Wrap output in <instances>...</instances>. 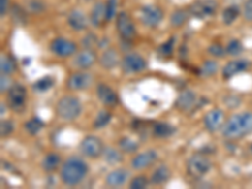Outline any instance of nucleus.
<instances>
[{
	"instance_id": "obj_1",
	"label": "nucleus",
	"mask_w": 252,
	"mask_h": 189,
	"mask_svg": "<svg viewBox=\"0 0 252 189\" xmlns=\"http://www.w3.org/2000/svg\"><path fill=\"white\" fill-rule=\"evenodd\" d=\"M89 174V164L82 158H68L61 168L60 177L63 184L68 187H75L82 183Z\"/></svg>"
},
{
	"instance_id": "obj_2",
	"label": "nucleus",
	"mask_w": 252,
	"mask_h": 189,
	"mask_svg": "<svg viewBox=\"0 0 252 189\" xmlns=\"http://www.w3.org/2000/svg\"><path fill=\"white\" fill-rule=\"evenodd\" d=\"M252 134V112L245 111L233 115L222 127L223 138L228 140H237Z\"/></svg>"
},
{
	"instance_id": "obj_3",
	"label": "nucleus",
	"mask_w": 252,
	"mask_h": 189,
	"mask_svg": "<svg viewBox=\"0 0 252 189\" xmlns=\"http://www.w3.org/2000/svg\"><path fill=\"white\" fill-rule=\"evenodd\" d=\"M56 112L62 120L73 121L80 118L82 112V103L80 98L72 94H67L60 98L56 105Z\"/></svg>"
},
{
	"instance_id": "obj_4",
	"label": "nucleus",
	"mask_w": 252,
	"mask_h": 189,
	"mask_svg": "<svg viewBox=\"0 0 252 189\" xmlns=\"http://www.w3.org/2000/svg\"><path fill=\"white\" fill-rule=\"evenodd\" d=\"M140 19L148 28H158L164 19L163 9L157 4H145L140 8Z\"/></svg>"
},
{
	"instance_id": "obj_5",
	"label": "nucleus",
	"mask_w": 252,
	"mask_h": 189,
	"mask_svg": "<svg viewBox=\"0 0 252 189\" xmlns=\"http://www.w3.org/2000/svg\"><path fill=\"white\" fill-rule=\"evenodd\" d=\"M218 3L216 0H197L188 6L189 15L194 19H206L217 13Z\"/></svg>"
},
{
	"instance_id": "obj_6",
	"label": "nucleus",
	"mask_w": 252,
	"mask_h": 189,
	"mask_svg": "<svg viewBox=\"0 0 252 189\" xmlns=\"http://www.w3.org/2000/svg\"><path fill=\"white\" fill-rule=\"evenodd\" d=\"M115 20H116V31L121 39L129 42L136 37V27H135L134 20L130 17L129 13L121 10L118 13Z\"/></svg>"
},
{
	"instance_id": "obj_7",
	"label": "nucleus",
	"mask_w": 252,
	"mask_h": 189,
	"mask_svg": "<svg viewBox=\"0 0 252 189\" xmlns=\"http://www.w3.org/2000/svg\"><path fill=\"white\" fill-rule=\"evenodd\" d=\"M211 168H212V163L206 155L195 154L187 160V170H188L189 175L193 178L204 177L206 174H208Z\"/></svg>"
},
{
	"instance_id": "obj_8",
	"label": "nucleus",
	"mask_w": 252,
	"mask_h": 189,
	"mask_svg": "<svg viewBox=\"0 0 252 189\" xmlns=\"http://www.w3.org/2000/svg\"><path fill=\"white\" fill-rule=\"evenodd\" d=\"M8 103L15 112H23L27 106V90L20 83H13L8 91Z\"/></svg>"
},
{
	"instance_id": "obj_9",
	"label": "nucleus",
	"mask_w": 252,
	"mask_h": 189,
	"mask_svg": "<svg viewBox=\"0 0 252 189\" xmlns=\"http://www.w3.org/2000/svg\"><path fill=\"white\" fill-rule=\"evenodd\" d=\"M105 145H103L102 140L98 136L94 135H89L81 140L80 143V152L83 157L90 158V159H94L102 155Z\"/></svg>"
},
{
	"instance_id": "obj_10",
	"label": "nucleus",
	"mask_w": 252,
	"mask_h": 189,
	"mask_svg": "<svg viewBox=\"0 0 252 189\" xmlns=\"http://www.w3.org/2000/svg\"><path fill=\"white\" fill-rule=\"evenodd\" d=\"M49 49H51V52L53 55L58 56V57L61 58H66L76 55V52H77V44L71 39L58 37L52 40L51 44H49Z\"/></svg>"
},
{
	"instance_id": "obj_11",
	"label": "nucleus",
	"mask_w": 252,
	"mask_h": 189,
	"mask_svg": "<svg viewBox=\"0 0 252 189\" xmlns=\"http://www.w3.org/2000/svg\"><path fill=\"white\" fill-rule=\"evenodd\" d=\"M198 101H199V97L197 96V94L192 90L187 89L178 94L177 100H175V107L184 114H189L198 109L199 106Z\"/></svg>"
},
{
	"instance_id": "obj_12",
	"label": "nucleus",
	"mask_w": 252,
	"mask_h": 189,
	"mask_svg": "<svg viewBox=\"0 0 252 189\" xmlns=\"http://www.w3.org/2000/svg\"><path fill=\"white\" fill-rule=\"evenodd\" d=\"M121 67L126 73H139L146 69V61L138 53H127L121 60Z\"/></svg>"
},
{
	"instance_id": "obj_13",
	"label": "nucleus",
	"mask_w": 252,
	"mask_h": 189,
	"mask_svg": "<svg viewBox=\"0 0 252 189\" xmlns=\"http://www.w3.org/2000/svg\"><path fill=\"white\" fill-rule=\"evenodd\" d=\"M92 83V76L90 75L89 72L82 71L75 72L67 80V87L71 91H83V90L89 89Z\"/></svg>"
},
{
	"instance_id": "obj_14",
	"label": "nucleus",
	"mask_w": 252,
	"mask_h": 189,
	"mask_svg": "<svg viewBox=\"0 0 252 189\" xmlns=\"http://www.w3.org/2000/svg\"><path fill=\"white\" fill-rule=\"evenodd\" d=\"M96 94H97V98L103 106L114 107L119 103L118 94L106 83H98L97 87H96Z\"/></svg>"
},
{
	"instance_id": "obj_15",
	"label": "nucleus",
	"mask_w": 252,
	"mask_h": 189,
	"mask_svg": "<svg viewBox=\"0 0 252 189\" xmlns=\"http://www.w3.org/2000/svg\"><path fill=\"white\" fill-rule=\"evenodd\" d=\"M158 153L155 150L149 149L135 155L131 160V168L135 170H143L152 166L157 161Z\"/></svg>"
},
{
	"instance_id": "obj_16",
	"label": "nucleus",
	"mask_w": 252,
	"mask_h": 189,
	"mask_svg": "<svg viewBox=\"0 0 252 189\" xmlns=\"http://www.w3.org/2000/svg\"><path fill=\"white\" fill-rule=\"evenodd\" d=\"M67 23L72 31L83 32L89 27L90 19L81 9H72L67 15Z\"/></svg>"
},
{
	"instance_id": "obj_17",
	"label": "nucleus",
	"mask_w": 252,
	"mask_h": 189,
	"mask_svg": "<svg viewBox=\"0 0 252 189\" xmlns=\"http://www.w3.org/2000/svg\"><path fill=\"white\" fill-rule=\"evenodd\" d=\"M250 64L249 62L245 58H237V60H232L227 62L224 64L223 69H222V76H223L224 80H231L232 77H235L236 75L241 73V72L249 69Z\"/></svg>"
},
{
	"instance_id": "obj_18",
	"label": "nucleus",
	"mask_w": 252,
	"mask_h": 189,
	"mask_svg": "<svg viewBox=\"0 0 252 189\" xmlns=\"http://www.w3.org/2000/svg\"><path fill=\"white\" fill-rule=\"evenodd\" d=\"M224 123V114L220 109H213L206 114L203 119L204 127L208 131L216 132L220 129H222Z\"/></svg>"
},
{
	"instance_id": "obj_19",
	"label": "nucleus",
	"mask_w": 252,
	"mask_h": 189,
	"mask_svg": "<svg viewBox=\"0 0 252 189\" xmlns=\"http://www.w3.org/2000/svg\"><path fill=\"white\" fill-rule=\"evenodd\" d=\"M96 60H97V56H96L94 51H92L91 48H85L78 52V53H76L75 58H73V64L77 68L86 71V69L91 68L94 66Z\"/></svg>"
},
{
	"instance_id": "obj_20",
	"label": "nucleus",
	"mask_w": 252,
	"mask_h": 189,
	"mask_svg": "<svg viewBox=\"0 0 252 189\" xmlns=\"http://www.w3.org/2000/svg\"><path fill=\"white\" fill-rule=\"evenodd\" d=\"M90 24L94 28H101L105 23H107L106 20V3L103 1H97L92 6L91 12L89 15Z\"/></svg>"
},
{
	"instance_id": "obj_21",
	"label": "nucleus",
	"mask_w": 252,
	"mask_h": 189,
	"mask_svg": "<svg viewBox=\"0 0 252 189\" xmlns=\"http://www.w3.org/2000/svg\"><path fill=\"white\" fill-rule=\"evenodd\" d=\"M130 177V172L127 169H124V168H119V169H114L106 175L105 178V182L109 187H121L127 182Z\"/></svg>"
},
{
	"instance_id": "obj_22",
	"label": "nucleus",
	"mask_w": 252,
	"mask_h": 189,
	"mask_svg": "<svg viewBox=\"0 0 252 189\" xmlns=\"http://www.w3.org/2000/svg\"><path fill=\"white\" fill-rule=\"evenodd\" d=\"M100 64L102 68L105 69H112L118 66L119 62H120V57H119V53L115 49L109 48L103 52L100 57Z\"/></svg>"
},
{
	"instance_id": "obj_23",
	"label": "nucleus",
	"mask_w": 252,
	"mask_h": 189,
	"mask_svg": "<svg viewBox=\"0 0 252 189\" xmlns=\"http://www.w3.org/2000/svg\"><path fill=\"white\" fill-rule=\"evenodd\" d=\"M172 177V172H170L169 166L168 165H159L157 169L153 172L152 178H150V183L154 186H161V184L166 183Z\"/></svg>"
},
{
	"instance_id": "obj_24",
	"label": "nucleus",
	"mask_w": 252,
	"mask_h": 189,
	"mask_svg": "<svg viewBox=\"0 0 252 189\" xmlns=\"http://www.w3.org/2000/svg\"><path fill=\"white\" fill-rule=\"evenodd\" d=\"M242 13L240 5L238 4H231V5L226 6L222 12V20L226 26H231L237 20L240 14Z\"/></svg>"
},
{
	"instance_id": "obj_25",
	"label": "nucleus",
	"mask_w": 252,
	"mask_h": 189,
	"mask_svg": "<svg viewBox=\"0 0 252 189\" xmlns=\"http://www.w3.org/2000/svg\"><path fill=\"white\" fill-rule=\"evenodd\" d=\"M103 160L106 163L112 164V165H116V164H120L124 160V155L116 148H112V146H105L102 153Z\"/></svg>"
},
{
	"instance_id": "obj_26",
	"label": "nucleus",
	"mask_w": 252,
	"mask_h": 189,
	"mask_svg": "<svg viewBox=\"0 0 252 189\" xmlns=\"http://www.w3.org/2000/svg\"><path fill=\"white\" fill-rule=\"evenodd\" d=\"M189 17L190 15H189L188 9H175L174 12L170 14V26L173 28H181V27H183L187 23V20H188Z\"/></svg>"
},
{
	"instance_id": "obj_27",
	"label": "nucleus",
	"mask_w": 252,
	"mask_h": 189,
	"mask_svg": "<svg viewBox=\"0 0 252 189\" xmlns=\"http://www.w3.org/2000/svg\"><path fill=\"white\" fill-rule=\"evenodd\" d=\"M153 134L159 139L170 138L175 134V127L168 123H157L153 127Z\"/></svg>"
},
{
	"instance_id": "obj_28",
	"label": "nucleus",
	"mask_w": 252,
	"mask_h": 189,
	"mask_svg": "<svg viewBox=\"0 0 252 189\" xmlns=\"http://www.w3.org/2000/svg\"><path fill=\"white\" fill-rule=\"evenodd\" d=\"M61 164V157L60 154H56V153H48L47 155H44L43 160H42V168H43L44 172L52 173L57 169Z\"/></svg>"
},
{
	"instance_id": "obj_29",
	"label": "nucleus",
	"mask_w": 252,
	"mask_h": 189,
	"mask_svg": "<svg viewBox=\"0 0 252 189\" xmlns=\"http://www.w3.org/2000/svg\"><path fill=\"white\" fill-rule=\"evenodd\" d=\"M175 35H172L168 40H165L164 43H161L160 46L158 47L157 49V53L160 57H172L173 53H174V49H175Z\"/></svg>"
},
{
	"instance_id": "obj_30",
	"label": "nucleus",
	"mask_w": 252,
	"mask_h": 189,
	"mask_svg": "<svg viewBox=\"0 0 252 189\" xmlns=\"http://www.w3.org/2000/svg\"><path fill=\"white\" fill-rule=\"evenodd\" d=\"M17 68V64H15V61L9 56L1 55L0 58V71H1V75H12L13 72Z\"/></svg>"
},
{
	"instance_id": "obj_31",
	"label": "nucleus",
	"mask_w": 252,
	"mask_h": 189,
	"mask_svg": "<svg viewBox=\"0 0 252 189\" xmlns=\"http://www.w3.org/2000/svg\"><path fill=\"white\" fill-rule=\"evenodd\" d=\"M55 83H56V80L52 77V76H44V77L39 78L37 82H34L33 89H34V91L37 92H46L55 86Z\"/></svg>"
},
{
	"instance_id": "obj_32",
	"label": "nucleus",
	"mask_w": 252,
	"mask_h": 189,
	"mask_svg": "<svg viewBox=\"0 0 252 189\" xmlns=\"http://www.w3.org/2000/svg\"><path fill=\"white\" fill-rule=\"evenodd\" d=\"M44 125L46 124H44V121L42 119H39L38 116H34V118H32L31 120H28L24 124V127H26V130L31 135H37L40 130L43 129Z\"/></svg>"
},
{
	"instance_id": "obj_33",
	"label": "nucleus",
	"mask_w": 252,
	"mask_h": 189,
	"mask_svg": "<svg viewBox=\"0 0 252 189\" xmlns=\"http://www.w3.org/2000/svg\"><path fill=\"white\" fill-rule=\"evenodd\" d=\"M245 51V47L240 39H231L226 46V53L233 57L242 55V52Z\"/></svg>"
},
{
	"instance_id": "obj_34",
	"label": "nucleus",
	"mask_w": 252,
	"mask_h": 189,
	"mask_svg": "<svg viewBox=\"0 0 252 189\" xmlns=\"http://www.w3.org/2000/svg\"><path fill=\"white\" fill-rule=\"evenodd\" d=\"M112 115L111 112L107 111V110H102L97 114V116L94 118V129H102L106 125H109V123L111 121Z\"/></svg>"
},
{
	"instance_id": "obj_35",
	"label": "nucleus",
	"mask_w": 252,
	"mask_h": 189,
	"mask_svg": "<svg viewBox=\"0 0 252 189\" xmlns=\"http://www.w3.org/2000/svg\"><path fill=\"white\" fill-rule=\"evenodd\" d=\"M217 71H218V63L216 62V61L208 60V61H204V62L202 63L199 73H201V76H203V77H209V76L216 75Z\"/></svg>"
},
{
	"instance_id": "obj_36",
	"label": "nucleus",
	"mask_w": 252,
	"mask_h": 189,
	"mask_svg": "<svg viewBox=\"0 0 252 189\" xmlns=\"http://www.w3.org/2000/svg\"><path fill=\"white\" fill-rule=\"evenodd\" d=\"M119 148H120L121 152L131 154V153H135L139 149V144L135 140H132V139L125 136V138L120 139V141H119Z\"/></svg>"
},
{
	"instance_id": "obj_37",
	"label": "nucleus",
	"mask_w": 252,
	"mask_h": 189,
	"mask_svg": "<svg viewBox=\"0 0 252 189\" xmlns=\"http://www.w3.org/2000/svg\"><path fill=\"white\" fill-rule=\"evenodd\" d=\"M118 15V0H107L106 1V20L107 23L115 19Z\"/></svg>"
},
{
	"instance_id": "obj_38",
	"label": "nucleus",
	"mask_w": 252,
	"mask_h": 189,
	"mask_svg": "<svg viewBox=\"0 0 252 189\" xmlns=\"http://www.w3.org/2000/svg\"><path fill=\"white\" fill-rule=\"evenodd\" d=\"M148 184H149V181L145 175H136L130 181L129 187L131 189H144L148 187Z\"/></svg>"
},
{
	"instance_id": "obj_39",
	"label": "nucleus",
	"mask_w": 252,
	"mask_h": 189,
	"mask_svg": "<svg viewBox=\"0 0 252 189\" xmlns=\"http://www.w3.org/2000/svg\"><path fill=\"white\" fill-rule=\"evenodd\" d=\"M14 124L13 121L10 120H3L1 124H0V135H1V138H6L9 135L12 134L14 131Z\"/></svg>"
},
{
	"instance_id": "obj_40",
	"label": "nucleus",
	"mask_w": 252,
	"mask_h": 189,
	"mask_svg": "<svg viewBox=\"0 0 252 189\" xmlns=\"http://www.w3.org/2000/svg\"><path fill=\"white\" fill-rule=\"evenodd\" d=\"M208 53L209 55H212L213 57H223L226 55V48L224 47L220 46V43H212L211 46L208 47Z\"/></svg>"
},
{
	"instance_id": "obj_41",
	"label": "nucleus",
	"mask_w": 252,
	"mask_h": 189,
	"mask_svg": "<svg viewBox=\"0 0 252 189\" xmlns=\"http://www.w3.org/2000/svg\"><path fill=\"white\" fill-rule=\"evenodd\" d=\"M28 6L33 13H40V12H43L44 9H46L44 3L43 1H40V0H31Z\"/></svg>"
},
{
	"instance_id": "obj_42",
	"label": "nucleus",
	"mask_w": 252,
	"mask_h": 189,
	"mask_svg": "<svg viewBox=\"0 0 252 189\" xmlns=\"http://www.w3.org/2000/svg\"><path fill=\"white\" fill-rule=\"evenodd\" d=\"M242 15H244L245 20L252 22V0H246L245 1L244 9H242Z\"/></svg>"
},
{
	"instance_id": "obj_43",
	"label": "nucleus",
	"mask_w": 252,
	"mask_h": 189,
	"mask_svg": "<svg viewBox=\"0 0 252 189\" xmlns=\"http://www.w3.org/2000/svg\"><path fill=\"white\" fill-rule=\"evenodd\" d=\"M0 86H1V92L9 91V89L13 86L12 80L9 77V75H1V78H0Z\"/></svg>"
},
{
	"instance_id": "obj_44",
	"label": "nucleus",
	"mask_w": 252,
	"mask_h": 189,
	"mask_svg": "<svg viewBox=\"0 0 252 189\" xmlns=\"http://www.w3.org/2000/svg\"><path fill=\"white\" fill-rule=\"evenodd\" d=\"M82 43L85 46V48H91L92 44L97 43V35L94 37V34H89L86 38H83Z\"/></svg>"
},
{
	"instance_id": "obj_45",
	"label": "nucleus",
	"mask_w": 252,
	"mask_h": 189,
	"mask_svg": "<svg viewBox=\"0 0 252 189\" xmlns=\"http://www.w3.org/2000/svg\"><path fill=\"white\" fill-rule=\"evenodd\" d=\"M10 9V1L9 0H0V14L1 17H5Z\"/></svg>"
},
{
	"instance_id": "obj_46",
	"label": "nucleus",
	"mask_w": 252,
	"mask_h": 189,
	"mask_svg": "<svg viewBox=\"0 0 252 189\" xmlns=\"http://www.w3.org/2000/svg\"><path fill=\"white\" fill-rule=\"evenodd\" d=\"M4 107H5V105H4V102H1V115H4Z\"/></svg>"
},
{
	"instance_id": "obj_47",
	"label": "nucleus",
	"mask_w": 252,
	"mask_h": 189,
	"mask_svg": "<svg viewBox=\"0 0 252 189\" xmlns=\"http://www.w3.org/2000/svg\"><path fill=\"white\" fill-rule=\"evenodd\" d=\"M250 148H251V152H252V144H251V146H250Z\"/></svg>"
}]
</instances>
